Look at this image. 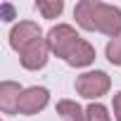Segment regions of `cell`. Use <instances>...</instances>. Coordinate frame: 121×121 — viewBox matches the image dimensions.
Here are the masks:
<instances>
[{
  "instance_id": "obj_1",
  "label": "cell",
  "mask_w": 121,
  "mask_h": 121,
  "mask_svg": "<svg viewBox=\"0 0 121 121\" xmlns=\"http://www.w3.org/2000/svg\"><path fill=\"white\" fill-rule=\"evenodd\" d=\"M74 17L86 31H100L112 38L121 36V10L114 5L100 0H81L74 7Z\"/></svg>"
},
{
  "instance_id": "obj_2",
  "label": "cell",
  "mask_w": 121,
  "mask_h": 121,
  "mask_svg": "<svg viewBox=\"0 0 121 121\" xmlns=\"http://www.w3.org/2000/svg\"><path fill=\"white\" fill-rule=\"evenodd\" d=\"M83 38L76 33V29L74 26H69V24H57V26H52L50 31H48V48H50V52L52 55H57V57H62L64 62H67V57L74 52V48L81 43Z\"/></svg>"
},
{
  "instance_id": "obj_3",
  "label": "cell",
  "mask_w": 121,
  "mask_h": 121,
  "mask_svg": "<svg viewBox=\"0 0 121 121\" xmlns=\"http://www.w3.org/2000/svg\"><path fill=\"white\" fill-rule=\"evenodd\" d=\"M109 86H112V81L104 71H86L76 78V93L81 97H88V100L102 97L109 90Z\"/></svg>"
},
{
  "instance_id": "obj_4",
  "label": "cell",
  "mask_w": 121,
  "mask_h": 121,
  "mask_svg": "<svg viewBox=\"0 0 121 121\" xmlns=\"http://www.w3.org/2000/svg\"><path fill=\"white\" fill-rule=\"evenodd\" d=\"M40 38H43V31H40V26L36 22H19L10 31V45L17 52H24L31 43H36Z\"/></svg>"
},
{
  "instance_id": "obj_5",
  "label": "cell",
  "mask_w": 121,
  "mask_h": 121,
  "mask_svg": "<svg viewBox=\"0 0 121 121\" xmlns=\"http://www.w3.org/2000/svg\"><path fill=\"white\" fill-rule=\"evenodd\" d=\"M48 88L43 86H33V88H26L19 97V104H17V114H24V116H31V114H38L45 104H48Z\"/></svg>"
},
{
  "instance_id": "obj_6",
  "label": "cell",
  "mask_w": 121,
  "mask_h": 121,
  "mask_svg": "<svg viewBox=\"0 0 121 121\" xmlns=\"http://www.w3.org/2000/svg\"><path fill=\"white\" fill-rule=\"evenodd\" d=\"M48 52H50V48H48V38H40V40L31 43L24 52H19L22 67H24V69H31V71L43 69V67L48 64Z\"/></svg>"
},
{
  "instance_id": "obj_7",
  "label": "cell",
  "mask_w": 121,
  "mask_h": 121,
  "mask_svg": "<svg viewBox=\"0 0 121 121\" xmlns=\"http://www.w3.org/2000/svg\"><path fill=\"white\" fill-rule=\"evenodd\" d=\"M22 93H24V88H22L19 83H14V81H3V83H0V109H3L5 114H14Z\"/></svg>"
},
{
  "instance_id": "obj_8",
  "label": "cell",
  "mask_w": 121,
  "mask_h": 121,
  "mask_svg": "<svg viewBox=\"0 0 121 121\" xmlns=\"http://www.w3.org/2000/svg\"><path fill=\"white\" fill-rule=\"evenodd\" d=\"M93 59H95V48H93L88 40H81V43L74 48V52L67 57V64H69V67L81 69V67L93 64Z\"/></svg>"
},
{
  "instance_id": "obj_9",
  "label": "cell",
  "mask_w": 121,
  "mask_h": 121,
  "mask_svg": "<svg viewBox=\"0 0 121 121\" xmlns=\"http://www.w3.org/2000/svg\"><path fill=\"white\" fill-rule=\"evenodd\" d=\"M57 114L64 121H86V114H83L81 104L74 102V100H59L57 102Z\"/></svg>"
},
{
  "instance_id": "obj_10",
  "label": "cell",
  "mask_w": 121,
  "mask_h": 121,
  "mask_svg": "<svg viewBox=\"0 0 121 121\" xmlns=\"http://www.w3.org/2000/svg\"><path fill=\"white\" fill-rule=\"evenodd\" d=\"M36 10H38L45 19H55V17L62 14L64 3H62V0H38V3H36Z\"/></svg>"
},
{
  "instance_id": "obj_11",
  "label": "cell",
  "mask_w": 121,
  "mask_h": 121,
  "mask_svg": "<svg viewBox=\"0 0 121 121\" xmlns=\"http://www.w3.org/2000/svg\"><path fill=\"white\" fill-rule=\"evenodd\" d=\"M86 121H112V116H109V112H107L104 104L93 102V104L86 109Z\"/></svg>"
},
{
  "instance_id": "obj_12",
  "label": "cell",
  "mask_w": 121,
  "mask_h": 121,
  "mask_svg": "<svg viewBox=\"0 0 121 121\" xmlns=\"http://www.w3.org/2000/svg\"><path fill=\"white\" fill-rule=\"evenodd\" d=\"M107 59H109L112 64L121 67V36L119 38H112L107 43Z\"/></svg>"
},
{
  "instance_id": "obj_13",
  "label": "cell",
  "mask_w": 121,
  "mask_h": 121,
  "mask_svg": "<svg viewBox=\"0 0 121 121\" xmlns=\"http://www.w3.org/2000/svg\"><path fill=\"white\" fill-rule=\"evenodd\" d=\"M114 121H121V93L114 95Z\"/></svg>"
}]
</instances>
